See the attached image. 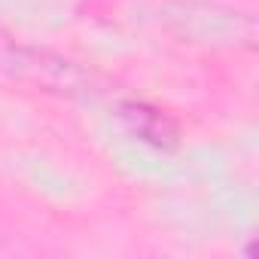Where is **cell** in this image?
Instances as JSON below:
<instances>
[{
    "label": "cell",
    "instance_id": "obj_1",
    "mask_svg": "<svg viewBox=\"0 0 259 259\" xmlns=\"http://www.w3.org/2000/svg\"><path fill=\"white\" fill-rule=\"evenodd\" d=\"M122 119L132 125L135 135H141L144 141H150L156 147H174L177 144V128L162 113H156V110H150L144 104H125Z\"/></svg>",
    "mask_w": 259,
    "mask_h": 259
}]
</instances>
